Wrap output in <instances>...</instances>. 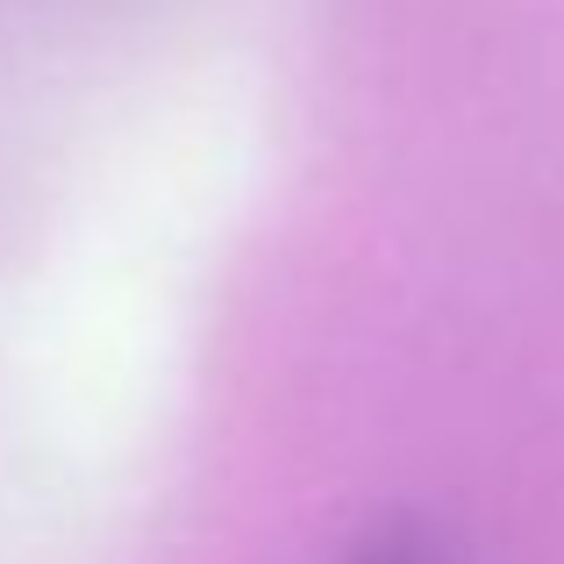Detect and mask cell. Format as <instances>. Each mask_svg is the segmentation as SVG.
<instances>
[{
  "mask_svg": "<svg viewBox=\"0 0 564 564\" xmlns=\"http://www.w3.org/2000/svg\"><path fill=\"white\" fill-rule=\"evenodd\" d=\"M350 564H436V551L422 536H408V529H393V536H372Z\"/></svg>",
  "mask_w": 564,
  "mask_h": 564,
  "instance_id": "1",
  "label": "cell"
}]
</instances>
